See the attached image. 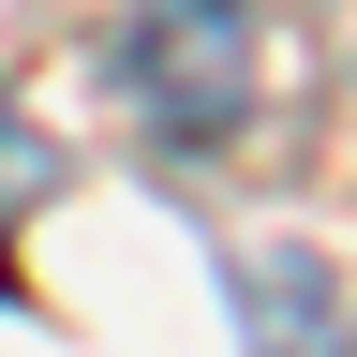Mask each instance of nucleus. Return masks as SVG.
<instances>
[{
    "instance_id": "f257e3e1",
    "label": "nucleus",
    "mask_w": 357,
    "mask_h": 357,
    "mask_svg": "<svg viewBox=\"0 0 357 357\" xmlns=\"http://www.w3.org/2000/svg\"><path fill=\"white\" fill-rule=\"evenodd\" d=\"M119 75H134V105H149V134H178V149H223V134L253 119L268 30H253V0H134Z\"/></svg>"
},
{
    "instance_id": "f03ea898",
    "label": "nucleus",
    "mask_w": 357,
    "mask_h": 357,
    "mask_svg": "<svg viewBox=\"0 0 357 357\" xmlns=\"http://www.w3.org/2000/svg\"><path fill=\"white\" fill-rule=\"evenodd\" d=\"M15 178H30V149H15V119H0V208H15Z\"/></svg>"
}]
</instances>
